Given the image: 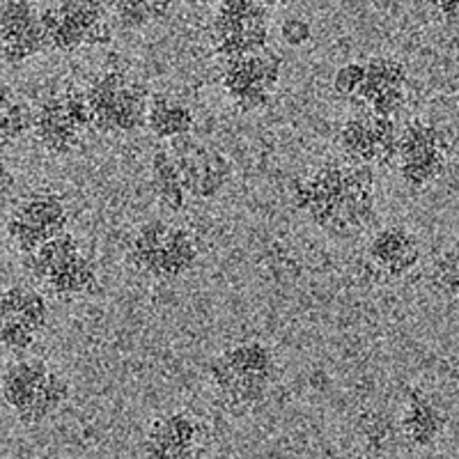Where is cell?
<instances>
[{
  "label": "cell",
  "instance_id": "9a60e30c",
  "mask_svg": "<svg viewBox=\"0 0 459 459\" xmlns=\"http://www.w3.org/2000/svg\"><path fill=\"white\" fill-rule=\"evenodd\" d=\"M168 147L178 159L188 198L195 203H214L235 179V166L228 154L200 138H194V134L170 143Z\"/></svg>",
  "mask_w": 459,
  "mask_h": 459
},
{
  "label": "cell",
  "instance_id": "83f0119b",
  "mask_svg": "<svg viewBox=\"0 0 459 459\" xmlns=\"http://www.w3.org/2000/svg\"><path fill=\"white\" fill-rule=\"evenodd\" d=\"M423 3L441 16V22L459 23V0H423Z\"/></svg>",
  "mask_w": 459,
  "mask_h": 459
},
{
  "label": "cell",
  "instance_id": "8fae6325",
  "mask_svg": "<svg viewBox=\"0 0 459 459\" xmlns=\"http://www.w3.org/2000/svg\"><path fill=\"white\" fill-rule=\"evenodd\" d=\"M272 22L262 0H223L212 16V48L228 63L269 47Z\"/></svg>",
  "mask_w": 459,
  "mask_h": 459
},
{
  "label": "cell",
  "instance_id": "3957f363",
  "mask_svg": "<svg viewBox=\"0 0 459 459\" xmlns=\"http://www.w3.org/2000/svg\"><path fill=\"white\" fill-rule=\"evenodd\" d=\"M28 281L53 301H79L100 292V269L74 232H63L37 251L22 255Z\"/></svg>",
  "mask_w": 459,
  "mask_h": 459
},
{
  "label": "cell",
  "instance_id": "603a6c76",
  "mask_svg": "<svg viewBox=\"0 0 459 459\" xmlns=\"http://www.w3.org/2000/svg\"><path fill=\"white\" fill-rule=\"evenodd\" d=\"M115 23L125 30H145L170 19L178 0H108Z\"/></svg>",
  "mask_w": 459,
  "mask_h": 459
},
{
  "label": "cell",
  "instance_id": "d6986e66",
  "mask_svg": "<svg viewBox=\"0 0 459 459\" xmlns=\"http://www.w3.org/2000/svg\"><path fill=\"white\" fill-rule=\"evenodd\" d=\"M203 425L194 413L178 411L159 413L145 429V455L157 459L194 457L200 448Z\"/></svg>",
  "mask_w": 459,
  "mask_h": 459
},
{
  "label": "cell",
  "instance_id": "ac0fdd59",
  "mask_svg": "<svg viewBox=\"0 0 459 459\" xmlns=\"http://www.w3.org/2000/svg\"><path fill=\"white\" fill-rule=\"evenodd\" d=\"M366 257L381 276L400 281L416 272L420 257H423V248H420V239L407 225L388 223L370 232L366 244Z\"/></svg>",
  "mask_w": 459,
  "mask_h": 459
},
{
  "label": "cell",
  "instance_id": "44dd1931",
  "mask_svg": "<svg viewBox=\"0 0 459 459\" xmlns=\"http://www.w3.org/2000/svg\"><path fill=\"white\" fill-rule=\"evenodd\" d=\"M147 134L161 145L186 138L195 129L194 106L168 92L152 94L150 110H147Z\"/></svg>",
  "mask_w": 459,
  "mask_h": 459
},
{
  "label": "cell",
  "instance_id": "6da1fadb",
  "mask_svg": "<svg viewBox=\"0 0 459 459\" xmlns=\"http://www.w3.org/2000/svg\"><path fill=\"white\" fill-rule=\"evenodd\" d=\"M290 200L329 239H359L375 230L379 216L377 168L329 159L294 179Z\"/></svg>",
  "mask_w": 459,
  "mask_h": 459
},
{
  "label": "cell",
  "instance_id": "4fadbf2b",
  "mask_svg": "<svg viewBox=\"0 0 459 459\" xmlns=\"http://www.w3.org/2000/svg\"><path fill=\"white\" fill-rule=\"evenodd\" d=\"M282 65L281 53L269 47L228 60L221 69V90L239 113H260L272 104Z\"/></svg>",
  "mask_w": 459,
  "mask_h": 459
},
{
  "label": "cell",
  "instance_id": "4316f807",
  "mask_svg": "<svg viewBox=\"0 0 459 459\" xmlns=\"http://www.w3.org/2000/svg\"><path fill=\"white\" fill-rule=\"evenodd\" d=\"M281 42L290 48H301L313 39V26L306 16H287L278 26Z\"/></svg>",
  "mask_w": 459,
  "mask_h": 459
},
{
  "label": "cell",
  "instance_id": "9c48e42d",
  "mask_svg": "<svg viewBox=\"0 0 459 459\" xmlns=\"http://www.w3.org/2000/svg\"><path fill=\"white\" fill-rule=\"evenodd\" d=\"M453 143L448 131L425 117H413L400 129L395 170L411 191H428L441 182L450 166Z\"/></svg>",
  "mask_w": 459,
  "mask_h": 459
},
{
  "label": "cell",
  "instance_id": "f1b7e54d",
  "mask_svg": "<svg viewBox=\"0 0 459 459\" xmlns=\"http://www.w3.org/2000/svg\"><path fill=\"white\" fill-rule=\"evenodd\" d=\"M262 3H264V5L269 7V10H273V7H282V5H287V3H290V0H262Z\"/></svg>",
  "mask_w": 459,
  "mask_h": 459
},
{
  "label": "cell",
  "instance_id": "ba28073f",
  "mask_svg": "<svg viewBox=\"0 0 459 459\" xmlns=\"http://www.w3.org/2000/svg\"><path fill=\"white\" fill-rule=\"evenodd\" d=\"M90 131H94V125L85 88H65L35 106L32 141L48 157H72L83 147Z\"/></svg>",
  "mask_w": 459,
  "mask_h": 459
},
{
  "label": "cell",
  "instance_id": "8992f818",
  "mask_svg": "<svg viewBox=\"0 0 459 459\" xmlns=\"http://www.w3.org/2000/svg\"><path fill=\"white\" fill-rule=\"evenodd\" d=\"M92 125L101 136H134L145 129L152 92L126 69L97 72L85 85Z\"/></svg>",
  "mask_w": 459,
  "mask_h": 459
},
{
  "label": "cell",
  "instance_id": "30bf717a",
  "mask_svg": "<svg viewBox=\"0 0 459 459\" xmlns=\"http://www.w3.org/2000/svg\"><path fill=\"white\" fill-rule=\"evenodd\" d=\"M110 7L104 0H57L44 7L42 22L48 51L76 53L106 47L113 39Z\"/></svg>",
  "mask_w": 459,
  "mask_h": 459
},
{
  "label": "cell",
  "instance_id": "d4e9b609",
  "mask_svg": "<svg viewBox=\"0 0 459 459\" xmlns=\"http://www.w3.org/2000/svg\"><path fill=\"white\" fill-rule=\"evenodd\" d=\"M429 285L438 297L459 301V237L434 257L429 266Z\"/></svg>",
  "mask_w": 459,
  "mask_h": 459
},
{
  "label": "cell",
  "instance_id": "7c38bea8",
  "mask_svg": "<svg viewBox=\"0 0 459 459\" xmlns=\"http://www.w3.org/2000/svg\"><path fill=\"white\" fill-rule=\"evenodd\" d=\"M51 301L28 282L7 285L0 299V342L10 356H26L51 324Z\"/></svg>",
  "mask_w": 459,
  "mask_h": 459
},
{
  "label": "cell",
  "instance_id": "cb8c5ba5",
  "mask_svg": "<svg viewBox=\"0 0 459 459\" xmlns=\"http://www.w3.org/2000/svg\"><path fill=\"white\" fill-rule=\"evenodd\" d=\"M35 129V106L12 92L10 85H3V101H0V143L10 150L16 143L32 136Z\"/></svg>",
  "mask_w": 459,
  "mask_h": 459
},
{
  "label": "cell",
  "instance_id": "5bb4252c",
  "mask_svg": "<svg viewBox=\"0 0 459 459\" xmlns=\"http://www.w3.org/2000/svg\"><path fill=\"white\" fill-rule=\"evenodd\" d=\"M397 129L393 117L351 110L338 129L340 157L351 163H363L372 168H393L397 157Z\"/></svg>",
  "mask_w": 459,
  "mask_h": 459
},
{
  "label": "cell",
  "instance_id": "2e32d148",
  "mask_svg": "<svg viewBox=\"0 0 459 459\" xmlns=\"http://www.w3.org/2000/svg\"><path fill=\"white\" fill-rule=\"evenodd\" d=\"M48 51L42 10L32 0H3L0 53L10 67H19Z\"/></svg>",
  "mask_w": 459,
  "mask_h": 459
},
{
  "label": "cell",
  "instance_id": "5b68a950",
  "mask_svg": "<svg viewBox=\"0 0 459 459\" xmlns=\"http://www.w3.org/2000/svg\"><path fill=\"white\" fill-rule=\"evenodd\" d=\"M203 260L200 239L188 225L172 219H150L126 241V262L134 272L154 281H179Z\"/></svg>",
  "mask_w": 459,
  "mask_h": 459
},
{
  "label": "cell",
  "instance_id": "277c9868",
  "mask_svg": "<svg viewBox=\"0 0 459 459\" xmlns=\"http://www.w3.org/2000/svg\"><path fill=\"white\" fill-rule=\"evenodd\" d=\"M3 402L22 428L48 423L72 397L67 377L39 356H14L3 370Z\"/></svg>",
  "mask_w": 459,
  "mask_h": 459
},
{
  "label": "cell",
  "instance_id": "e0dca14e",
  "mask_svg": "<svg viewBox=\"0 0 459 459\" xmlns=\"http://www.w3.org/2000/svg\"><path fill=\"white\" fill-rule=\"evenodd\" d=\"M409 101V67L395 56H370L366 60V81L360 85L354 106L350 110L393 117L404 110Z\"/></svg>",
  "mask_w": 459,
  "mask_h": 459
},
{
  "label": "cell",
  "instance_id": "7a4b0ae2",
  "mask_svg": "<svg viewBox=\"0 0 459 459\" xmlns=\"http://www.w3.org/2000/svg\"><path fill=\"white\" fill-rule=\"evenodd\" d=\"M281 375L276 350L264 340H241L207 363L209 384L232 411H248L266 400Z\"/></svg>",
  "mask_w": 459,
  "mask_h": 459
},
{
  "label": "cell",
  "instance_id": "52a82bcc",
  "mask_svg": "<svg viewBox=\"0 0 459 459\" xmlns=\"http://www.w3.org/2000/svg\"><path fill=\"white\" fill-rule=\"evenodd\" d=\"M69 203L56 188H30L7 203L5 235L16 255H28L69 230Z\"/></svg>",
  "mask_w": 459,
  "mask_h": 459
},
{
  "label": "cell",
  "instance_id": "ffe728a7",
  "mask_svg": "<svg viewBox=\"0 0 459 459\" xmlns=\"http://www.w3.org/2000/svg\"><path fill=\"white\" fill-rule=\"evenodd\" d=\"M448 425V411L432 393L423 388H411L407 393L400 416V429L409 446L418 450L434 448L446 437Z\"/></svg>",
  "mask_w": 459,
  "mask_h": 459
},
{
  "label": "cell",
  "instance_id": "f546056e",
  "mask_svg": "<svg viewBox=\"0 0 459 459\" xmlns=\"http://www.w3.org/2000/svg\"><path fill=\"white\" fill-rule=\"evenodd\" d=\"M207 3H214V5H219V3H223V0H207Z\"/></svg>",
  "mask_w": 459,
  "mask_h": 459
},
{
  "label": "cell",
  "instance_id": "7402d4cb",
  "mask_svg": "<svg viewBox=\"0 0 459 459\" xmlns=\"http://www.w3.org/2000/svg\"><path fill=\"white\" fill-rule=\"evenodd\" d=\"M150 186L157 198L159 207L170 216L182 214L188 204V191L184 186L182 170L178 166V159L168 145H159L152 152L150 159Z\"/></svg>",
  "mask_w": 459,
  "mask_h": 459
},
{
  "label": "cell",
  "instance_id": "484cf974",
  "mask_svg": "<svg viewBox=\"0 0 459 459\" xmlns=\"http://www.w3.org/2000/svg\"><path fill=\"white\" fill-rule=\"evenodd\" d=\"M363 81H366V60H351V63L340 65L335 69L333 79H331V90H333L335 100H340L344 106L351 108Z\"/></svg>",
  "mask_w": 459,
  "mask_h": 459
}]
</instances>
